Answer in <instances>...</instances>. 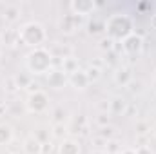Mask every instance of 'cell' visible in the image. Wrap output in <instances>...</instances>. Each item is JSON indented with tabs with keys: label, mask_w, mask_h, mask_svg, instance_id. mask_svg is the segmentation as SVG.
<instances>
[{
	"label": "cell",
	"mask_w": 156,
	"mask_h": 154,
	"mask_svg": "<svg viewBox=\"0 0 156 154\" xmlns=\"http://www.w3.org/2000/svg\"><path fill=\"white\" fill-rule=\"evenodd\" d=\"M13 80H15L16 89H26V87H29V85H31V78L27 76V75H16Z\"/></svg>",
	"instance_id": "obj_17"
},
{
	"label": "cell",
	"mask_w": 156,
	"mask_h": 154,
	"mask_svg": "<svg viewBox=\"0 0 156 154\" xmlns=\"http://www.w3.org/2000/svg\"><path fill=\"white\" fill-rule=\"evenodd\" d=\"M80 18L82 16H76V15H73V13H69V15H66L62 20H60V31L62 33H66V35H71V33H75L78 29V26H80Z\"/></svg>",
	"instance_id": "obj_8"
},
{
	"label": "cell",
	"mask_w": 156,
	"mask_h": 154,
	"mask_svg": "<svg viewBox=\"0 0 156 154\" xmlns=\"http://www.w3.org/2000/svg\"><path fill=\"white\" fill-rule=\"evenodd\" d=\"M26 109L33 114H42L49 109V96L44 91H33L29 93L27 100H26Z\"/></svg>",
	"instance_id": "obj_4"
},
{
	"label": "cell",
	"mask_w": 156,
	"mask_h": 154,
	"mask_svg": "<svg viewBox=\"0 0 156 154\" xmlns=\"http://www.w3.org/2000/svg\"><path fill=\"white\" fill-rule=\"evenodd\" d=\"M18 38H20V44L27 45V47H42V44L47 38V33L44 29V26L40 22H27L24 24L20 29H18Z\"/></svg>",
	"instance_id": "obj_3"
},
{
	"label": "cell",
	"mask_w": 156,
	"mask_h": 154,
	"mask_svg": "<svg viewBox=\"0 0 156 154\" xmlns=\"http://www.w3.org/2000/svg\"><path fill=\"white\" fill-rule=\"evenodd\" d=\"M113 44H115V42H113L111 38L100 40V49H104V51H105V49H107V51H111V49H113Z\"/></svg>",
	"instance_id": "obj_24"
},
{
	"label": "cell",
	"mask_w": 156,
	"mask_h": 154,
	"mask_svg": "<svg viewBox=\"0 0 156 154\" xmlns=\"http://www.w3.org/2000/svg\"><path fill=\"white\" fill-rule=\"evenodd\" d=\"M66 132H67V129H66L64 123H55V125H53V136H55V138H58V140H66V138H64Z\"/></svg>",
	"instance_id": "obj_19"
},
{
	"label": "cell",
	"mask_w": 156,
	"mask_h": 154,
	"mask_svg": "<svg viewBox=\"0 0 156 154\" xmlns=\"http://www.w3.org/2000/svg\"><path fill=\"white\" fill-rule=\"evenodd\" d=\"M151 26H153V29H156V15L151 16Z\"/></svg>",
	"instance_id": "obj_32"
},
{
	"label": "cell",
	"mask_w": 156,
	"mask_h": 154,
	"mask_svg": "<svg viewBox=\"0 0 156 154\" xmlns=\"http://www.w3.org/2000/svg\"><path fill=\"white\" fill-rule=\"evenodd\" d=\"M13 140V129L5 123H0V145H7Z\"/></svg>",
	"instance_id": "obj_15"
},
{
	"label": "cell",
	"mask_w": 156,
	"mask_h": 154,
	"mask_svg": "<svg viewBox=\"0 0 156 154\" xmlns=\"http://www.w3.org/2000/svg\"><path fill=\"white\" fill-rule=\"evenodd\" d=\"M4 18H5V22H9V24L16 22V20L20 18V9H18L16 5H5V9H4Z\"/></svg>",
	"instance_id": "obj_13"
},
{
	"label": "cell",
	"mask_w": 156,
	"mask_h": 154,
	"mask_svg": "<svg viewBox=\"0 0 156 154\" xmlns=\"http://www.w3.org/2000/svg\"><path fill=\"white\" fill-rule=\"evenodd\" d=\"M98 123L102 127H107L109 125V116H107V113H102V114L98 116Z\"/></svg>",
	"instance_id": "obj_26"
},
{
	"label": "cell",
	"mask_w": 156,
	"mask_h": 154,
	"mask_svg": "<svg viewBox=\"0 0 156 154\" xmlns=\"http://www.w3.org/2000/svg\"><path fill=\"white\" fill-rule=\"evenodd\" d=\"M102 31H105V29H104V24H98V22H91V24H89V33H91V35H98V33H102Z\"/></svg>",
	"instance_id": "obj_22"
},
{
	"label": "cell",
	"mask_w": 156,
	"mask_h": 154,
	"mask_svg": "<svg viewBox=\"0 0 156 154\" xmlns=\"http://www.w3.org/2000/svg\"><path fill=\"white\" fill-rule=\"evenodd\" d=\"M120 154H136V151H134V149H123Z\"/></svg>",
	"instance_id": "obj_31"
},
{
	"label": "cell",
	"mask_w": 156,
	"mask_h": 154,
	"mask_svg": "<svg viewBox=\"0 0 156 154\" xmlns=\"http://www.w3.org/2000/svg\"><path fill=\"white\" fill-rule=\"evenodd\" d=\"M51 149H53L51 142H45V143H42V154H49V152H51Z\"/></svg>",
	"instance_id": "obj_29"
},
{
	"label": "cell",
	"mask_w": 156,
	"mask_h": 154,
	"mask_svg": "<svg viewBox=\"0 0 156 154\" xmlns=\"http://www.w3.org/2000/svg\"><path fill=\"white\" fill-rule=\"evenodd\" d=\"M96 147H104L105 143H107V140H104V138H100V136H94V140H91Z\"/></svg>",
	"instance_id": "obj_28"
},
{
	"label": "cell",
	"mask_w": 156,
	"mask_h": 154,
	"mask_svg": "<svg viewBox=\"0 0 156 154\" xmlns=\"http://www.w3.org/2000/svg\"><path fill=\"white\" fill-rule=\"evenodd\" d=\"M45 80H47V85L51 87V89H64L67 83H69V76L62 71V69H51L47 75H45Z\"/></svg>",
	"instance_id": "obj_6"
},
{
	"label": "cell",
	"mask_w": 156,
	"mask_h": 154,
	"mask_svg": "<svg viewBox=\"0 0 156 154\" xmlns=\"http://www.w3.org/2000/svg\"><path fill=\"white\" fill-rule=\"evenodd\" d=\"M66 116H67V111H66L64 107H56V109L53 111V121H55V123H64Z\"/></svg>",
	"instance_id": "obj_20"
},
{
	"label": "cell",
	"mask_w": 156,
	"mask_h": 154,
	"mask_svg": "<svg viewBox=\"0 0 156 154\" xmlns=\"http://www.w3.org/2000/svg\"><path fill=\"white\" fill-rule=\"evenodd\" d=\"M24 152L26 154H42V142L35 134L27 136L24 140Z\"/></svg>",
	"instance_id": "obj_12"
},
{
	"label": "cell",
	"mask_w": 156,
	"mask_h": 154,
	"mask_svg": "<svg viewBox=\"0 0 156 154\" xmlns=\"http://www.w3.org/2000/svg\"><path fill=\"white\" fill-rule=\"evenodd\" d=\"M127 87L131 89V93H142V82H134V80H133Z\"/></svg>",
	"instance_id": "obj_25"
},
{
	"label": "cell",
	"mask_w": 156,
	"mask_h": 154,
	"mask_svg": "<svg viewBox=\"0 0 156 154\" xmlns=\"http://www.w3.org/2000/svg\"><path fill=\"white\" fill-rule=\"evenodd\" d=\"M120 44H122L123 53H125V54H131V56H138V54L142 53V49H144V38H142L140 35H136V33L129 35L127 38L122 40Z\"/></svg>",
	"instance_id": "obj_5"
},
{
	"label": "cell",
	"mask_w": 156,
	"mask_h": 154,
	"mask_svg": "<svg viewBox=\"0 0 156 154\" xmlns=\"http://www.w3.org/2000/svg\"><path fill=\"white\" fill-rule=\"evenodd\" d=\"M100 67H96V65H91L87 71H85V75H87V78H89V82H96L98 78H100Z\"/></svg>",
	"instance_id": "obj_21"
},
{
	"label": "cell",
	"mask_w": 156,
	"mask_h": 154,
	"mask_svg": "<svg viewBox=\"0 0 156 154\" xmlns=\"http://www.w3.org/2000/svg\"><path fill=\"white\" fill-rule=\"evenodd\" d=\"M58 154H80V143L73 138H66L58 145Z\"/></svg>",
	"instance_id": "obj_11"
},
{
	"label": "cell",
	"mask_w": 156,
	"mask_h": 154,
	"mask_svg": "<svg viewBox=\"0 0 156 154\" xmlns=\"http://www.w3.org/2000/svg\"><path fill=\"white\" fill-rule=\"evenodd\" d=\"M122 151H123L122 145H120L118 142H115V140H109V142L105 143V152L107 154H120Z\"/></svg>",
	"instance_id": "obj_18"
},
{
	"label": "cell",
	"mask_w": 156,
	"mask_h": 154,
	"mask_svg": "<svg viewBox=\"0 0 156 154\" xmlns=\"http://www.w3.org/2000/svg\"><path fill=\"white\" fill-rule=\"evenodd\" d=\"M154 136H156V127H154Z\"/></svg>",
	"instance_id": "obj_35"
},
{
	"label": "cell",
	"mask_w": 156,
	"mask_h": 154,
	"mask_svg": "<svg viewBox=\"0 0 156 154\" xmlns=\"http://www.w3.org/2000/svg\"><path fill=\"white\" fill-rule=\"evenodd\" d=\"M145 123H138V134H145Z\"/></svg>",
	"instance_id": "obj_30"
},
{
	"label": "cell",
	"mask_w": 156,
	"mask_h": 154,
	"mask_svg": "<svg viewBox=\"0 0 156 154\" xmlns=\"http://www.w3.org/2000/svg\"><path fill=\"white\" fill-rule=\"evenodd\" d=\"M9 154H18V152H9Z\"/></svg>",
	"instance_id": "obj_36"
},
{
	"label": "cell",
	"mask_w": 156,
	"mask_h": 154,
	"mask_svg": "<svg viewBox=\"0 0 156 154\" xmlns=\"http://www.w3.org/2000/svg\"><path fill=\"white\" fill-rule=\"evenodd\" d=\"M154 87H156V75H154Z\"/></svg>",
	"instance_id": "obj_34"
},
{
	"label": "cell",
	"mask_w": 156,
	"mask_h": 154,
	"mask_svg": "<svg viewBox=\"0 0 156 154\" xmlns=\"http://www.w3.org/2000/svg\"><path fill=\"white\" fill-rule=\"evenodd\" d=\"M136 154H154V152H153L147 145H140V147L136 149Z\"/></svg>",
	"instance_id": "obj_27"
},
{
	"label": "cell",
	"mask_w": 156,
	"mask_h": 154,
	"mask_svg": "<svg viewBox=\"0 0 156 154\" xmlns=\"http://www.w3.org/2000/svg\"><path fill=\"white\" fill-rule=\"evenodd\" d=\"M125 102L122 100V98H113L111 102H109V113L111 114H122V113H125Z\"/></svg>",
	"instance_id": "obj_14"
},
{
	"label": "cell",
	"mask_w": 156,
	"mask_h": 154,
	"mask_svg": "<svg viewBox=\"0 0 156 154\" xmlns=\"http://www.w3.org/2000/svg\"><path fill=\"white\" fill-rule=\"evenodd\" d=\"M69 83H71L76 91H83V89H87V85H89L91 82H89V78L85 75V71L78 69L73 75H69Z\"/></svg>",
	"instance_id": "obj_9"
},
{
	"label": "cell",
	"mask_w": 156,
	"mask_h": 154,
	"mask_svg": "<svg viewBox=\"0 0 156 154\" xmlns=\"http://www.w3.org/2000/svg\"><path fill=\"white\" fill-rule=\"evenodd\" d=\"M94 7H96L94 0H73L69 4L71 13L76 15V16H87V15H91L94 11Z\"/></svg>",
	"instance_id": "obj_7"
},
{
	"label": "cell",
	"mask_w": 156,
	"mask_h": 154,
	"mask_svg": "<svg viewBox=\"0 0 156 154\" xmlns=\"http://www.w3.org/2000/svg\"><path fill=\"white\" fill-rule=\"evenodd\" d=\"M98 136H100V138H104V140L107 138V142H109V138L113 136V127H109V125H107V127H102V131H100V134H98Z\"/></svg>",
	"instance_id": "obj_23"
},
{
	"label": "cell",
	"mask_w": 156,
	"mask_h": 154,
	"mask_svg": "<svg viewBox=\"0 0 156 154\" xmlns=\"http://www.w3.org/2000/svg\"><path fill=\"white\" fill-rule=\"evenodd\" d=\"M53 54L49 49L45 47H37V49H31L27 54H26V65L29 69L31 75H47L51 69H53Z\"/></svg>",
	"instance_id": "obj_1"
},
{
	"label": "cell",
	"mask_w": 156,
	"mask_h": 154,
	"mask_svg": "<svg viewBox=\"0 0 156 154\" xmlns=\"http://www.w3.org/2000/svg\"><path fill=\"white\" fill-rule=\"evenodd\" d=\"M115 83L120 87H127L131 82H133V71L129 67H118L116 73H115Z\"/></svg>",
	"instance_id": "obj_10"
},
{
	"label": "cell",
	"mask_w": 156,
	"mask_h": 154,
	"mask_svg": "<svg viewBox=\"0 0 156 154\" xmlns=\"http://www.w3.org/2000/svg\"><path fill=\"white\" fill-rule=\"evenodd\" d=\"M104 29L107 33V38H111L113 42L115 40H125L129 35H133V20L127 16V15H122V13H116V15H111L105 24H104Z\"/></svg>",
	"instance_id": "obj_2"
},
{
	"label": "cell",
	"mask_w": 156,
	"mask_h": 154,
	"mask_svg": "<svg viewBox=\"0 0 156 154\" xmlns=\"http://www.w3.org/2000/svg\"><path fill=\"white\" fill-rule=\"evenodd\" d=\"M91 154H105V151H102V149H94Z\"/></svg>",
	"instance_id": "obj_33"
},
{
	"label": "cell",
	"mask_w": 156,
	"mask_h": 154,
	"mask_svg": "<svg viewBox=\"0 0 156 154\" xmlns=\"http://www.w3.org/2000/svg\"><path fill=\"white\" fill-rule=\"evenodd\" d=\"M62 71L69 76V75H73L75 71H78V62L75 58H66V60H62Z\"/></svg>",
	"instance_id": "obj_16"
}]
</instances>
